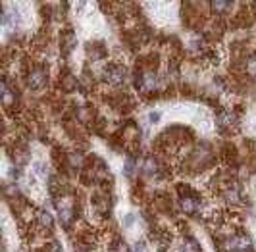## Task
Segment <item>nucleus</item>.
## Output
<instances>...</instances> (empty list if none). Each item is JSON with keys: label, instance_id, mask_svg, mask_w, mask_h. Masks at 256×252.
I'll use <instances>...</instances> for the list:
<instances>
[{"label": "nucleus", "instance_id": "1", "mask_svg": "<svg viewBox=\"0 0 256 252\" xmlns=\"http://www.w3.org/2000/svg\"><path fill=\"white\" fill-rule=\"evenodd\" d=\"M102 79L108 85H112V87H120L126 81V68L124 66H118V64H110V66H106L102 70Z\"/></svg>", "mask_w": 256, "mask_h": 252}, {"label": "nucleus", "instance_id": "2", "mask_svg": "<svg viewBox=\"0 0 256 252\" xmlns=\"http://www.w3.org/2000/svg\"><path fill=\"white\" fill-rule=\"evenodd\" d=\"M251 247H253V241L247 235H233V237L226 239L228 252H247Z\"/></svg>", "mask_w": 256, "mask_h": 252}, {"label": "nucleus", "instance_id": "3", "mask_svg": "<svg viewBox=\"0 0 256 252\" xmlns=\"http://www.w3.org/2000/svg\"><path fill=\"white\" fill-rule=\"evenodd\" d=\"M137 89H141L142 92H154L158 89V79L152 72H142L137 77Z\"/></svg>", "mask_w": 256, "mask_h": 252}, {"label": "nucleus", "instance_id": "4", "mask_svg": "<svg viewBox=\"0 0 256 252\" xmlns=\"http://www.w3.org/2000/svg\"><path fill=\"white\" fill-rule=\"evenodd\" d=\"M27 83L31 89H43L44 85H46V72H44V68H33L31 72H29V77H27Z\"/></svg>", "mask_w": 256, "mask_h": 252}, {"label": "nucleus", "instance_id": "5", "mask_svg": "<svg viewBox=\"0 0 256 252\" xmlns=\"http://www.w3.org/2000/svg\"><path fill=\"white\" fill-rule=\"evenodd\" d=\"M218 125H220V129H224V131H231V129L237 127V118H235L233 114H229V112H222V114L218 116Z\"/></svg>", "mask_w": 256, "mask_h": 252}, {"label": "nucleus", "instance_id": "6", "mask_svg": "<svg viewBox=\"0 0 256 252\" xmlns=\"http://www.w3.org/2000/svg\"><path fill=\"white\" fill-rule=\"evenodd\" d=\"M158 171H160L158 162H156V160H152V158H148V160L144 162V166H142V173H144V175L154 177V175H158Z\"/></svg>", "mask_w": 256, "mask_h": 252}, {"label": "nucleus", "instance_id": "7", "mask_svg": "<svg viewBox=\"0 0 256 252\" xmlns=\"http://www.w3.org/2000/svg\"><path fill=\"white\" fill-rule=\"evenodd\" d=\"M183 252H200V245L193 237L183 239Z\"/></svg>", "mask_w": 256, "mask_h": 252}, {"label": "nucleus", "instance_id": "8", "mask_svg": "<svg viewBox=\"0 0 256 252\" xmlns=\"http://www.w3.org/2000/svg\"><path fill=\"white\" fill-rule=\"evenodd\" d=\"M37 220H39V223H41L43 227H46V229H52V216H50L48 212L41 210V212L37 214Z\"/></svg>", "mask_w": 256, "mask_h": 252}, {"label": "nucleus", "instance_id": "9", "mask_svg": "<svg viewBox=\"0 0 256 252\" xmlns=\"http://www.w3.org/2000/svg\"><path fill=\"white\" fill-rule=\"evenodd\" d=\"M62 43H64V50H66V52H70L71 48L75 46V43H77V41H75V37H73V33H71V31H66V33H64Z\"/></svg>", "mask_w": 256, "mask_h": 252}, {"label": "nucleus", "instance_id": "10", "mask_svg": "<svg viewBox=\"0 0 256 252\" xmlns=\"http://www.w3.org/2000/svg\"><path fill=\"white\" fill-rule=\"evenodd\" d=\"M110 252H128V245L122 239H116L112 247H110Z\"/></svg>", "mask_w": 256, "mask_h": 252}, {"label": "nucleus", "instance_id": "11", "mask_svg": "<svg viewBox=\"0 0 256 252\" xmlns=\"http://www.w3.org/2000/svg\"><path fill=\"white\" fill-rule=\"evenodd\" d=\"M212 6H214V10H218V12H224V10H226L228 6H231V4H229V2H214Z\"/></svg>", "mask_w": 256, "mask_h": 252}, {"label": "nucleus", "instance_id": "12", "mask_svg": "<svg viewBox=\"0 0 256 252\" xmlns=\"http://www.w3.org/2000/svg\"><path fill=\"white\" fill-rule=\"evenodd\" d=\"M133 252H148V251H146V245L141 241V243H137V245L133 247Z\"/></svg>", "mask_w": 256, "mask_h": 252}, {"label": "nucleus", "instance_id": "13", "mask_svg": "<svg viewBox=\"0 0 256 252\" xmlns=\"http://www.w3.org/2000/svg\"><path fill=\"white\" fill-rule=\"evenodd\" d=\"M133 220H135V216H133V214H128V216H126V225L131 227V225H133Z\"/></svg>", "mask_w": 256, "mask_h": 252}, {"label": "nucleus", "instance_id": "14", "mask_svg": "<svg viewBox=\"0 0 256 252\" xmlns=\"http://www.w3.org/2000/svg\"><path fill=\"white\" fill-rule=\"evenodd\" d=\"M160 119V112H152L150 114V121H158Z\"/></svg>", "mask_w": 256, "mask_h": 252}]
</instances>
